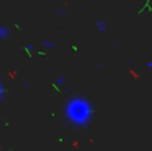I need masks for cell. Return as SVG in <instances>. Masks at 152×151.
<instances>
[{"instance_id":"cell-1","label":"cell","mask_w":152,"mask_h":151,"mask_svg":"<svg viewBox=\"0 0 152 151\" xmlns=\"http://www.w3.org/2000/svg\"><path fill=\"white\" fill-rule=\"evenodd\" d=\"M69 120L75 124H84L90 116V105L83 99H72L66 107Z\"/></svg>"},{"instance_id":"cell-2","label":"cell","mask_w":152,"mask_h":151,"mask_svg":"<svg viewBox=\"0 0 152 151\" xmlns=\"http://www.w3.org/2000/svg\"><path fill=\"white\" fill-rule=\"evenodd\" d=\"M9 34V30H6V28H0V37H6Z\"/></svg>"}]
</instances>
